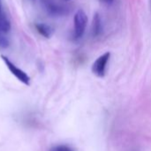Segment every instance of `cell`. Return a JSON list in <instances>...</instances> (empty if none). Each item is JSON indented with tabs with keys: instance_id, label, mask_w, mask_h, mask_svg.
Segmentation results:
<instances>
[{
	"instance_id": "obj_1",
	"label": "cell",
	"mask_w": 151,
	"mask_h": 151,
	"mask_svg": "<svg viewBox=\"0 0 151 151\" xmlns=\"http://www.w3.org/2000/svg\"><path fill=\"white\" fill-rule=\"evenodd\" d=\"M11 21L3 9L0 0V48H7L10 44L9 33L11 31Z\"/></svg>"
},
{
	"instance_id": "obj_2",
	"label": "cell",
	"mask_w": 151,
	"mask_h": 151,
	"mask_svg": "<svg viewBox=\"0 0 151 151\" xmlns=\"http://www.w3.org/2000/svg\"><path fill=\"white\" fill-rule=\"evenodd\" d=\"M74 28H73V38L80 39L82 37L88 24V16L83 10H78L73 19Z\"/></svg>"
},
{
	"instance_id": "obj_3",
	"label": "cell",
	"mask_w": 151,
	"mask_h": 151,
	"mask_svg": "<svg viewBox=\"0 0 151 151\" xmlns=\"http://www.w3.org/2000/svg\"><path fill=\"white\" fill-rule=\"evenodd\" d=\"M1 58H2V60L4 61V64L6 65V67L8 68V69L11 71V73H12L18 80H19L20 82H22L24 85H27V86L30 85V77H29V76H28L25 71H23L22 69H20L19 68H18V67H17L14 63H12L7 57L2 55Z\"/></svg>"
},
{
	"instance_id": "obj_4",
	"label": "cell",
	"mask_w": 151,
	"mask_h": 151,
	"mask_svg": "<svg viewBox=\"0 0 151 151\" xmlns=\"http://www.w3.org/2000/svg\"><path fill=\"white\" fill-rule=\"evenodd\" d=\"M111 57L110 53H105L96 59L92 65V72L98 77H104L105 76V69L107 62Z\"/></svg>"
},
{
	"instance_id": "obj_5",
	"label": "cell",
	"mask_w": 151,
	"mask_h": 151,
	"mask_svg": "<svg viewBox=\"0 0 151 151\" xmlns=\"http://www.w3.org/2000/svg\"><path fill=\"white\" fill-rule=\"evenodd\" d=\"M48 12L51 15L58 16V15H63L65 12H67V9L55 2V0H41Z\"/></svg>"
},
{
	"instance_id": "obj_6",
	"label": "cell",
	"mask_w": 151,
	"mask_h": 151,
	"mask_svg": "<svg viewBox=\"0 0 151 151\" xmlns=\"http://www.w3.org/2000/svg\"><path fill=\"white\" fill-rule=\"evenodd\" d=\"M35 28L37 32L44 36L45 38H50L54 33V29L48 24L45 23H36L35 24Z\"/></svg>"
},
{
	"instance_id": "obj_7",
	"label": "cell",
	"mask_w": 151,
	"mask_h": 151,
	"mask_svg": "<svg viewBox=\"0 0 151 151\" xmlns=\"http://www.w3.org/2000/svg\"><path fill=\"white\" fill-rule=\"evenodd\" d=\"M92 30H93V35H94V36H97L101 35V33H102V30H103L102 20H101V18H100V16H99L98 13H96V14L94 16Z\"/></svg>"
},
{
	"instance_id": "obj_8",
	"label": "cell",
	"mask_w": 151,
	"mask_h": 151,
	"mask_svg": "<svg viewBox=\"0 0 151 151\" xmlns=\"http://www.w3.org/2000/svg\"><path fill=\"white\" fill-rule=\"evenodd\" d=\"M50 151H73V150L65 145H58V146L53 147Z\"/></svg>"
},
{
	"instance_id": "obj_9",
	"label": "cell",
	"mask_w": 151,
	"mask_h": 151,
	"mask_svg": "<svg viewBox=\"0 0 151 151\" xmlns=\"http://www.w3.org/2000/svg\"><path fill=\"white\" fill-rule=\"evenodd\" d=\"M102 1L105 4H111L113 2V0H102Z\"/></svg>"
},
{
	"instance_id": "obj_10",
	"label": "cell",
	"mask_w": 151,
	"mask_h": 151,
	"mask_svg": "<svg viewBox=\"0 0 151 151\" xmlns=\"http://www.w3.org/2000/svg\"><path fill=\"white\" fill-rule=\"evenodd\" d=\"M150 4H151V0H150Z\"/></svg>"
},
{
	"instance_id": "obj_11",
	"label": "cell",
	"mask_w": 151,
	"mask_h": 151,
	"mask_svg": "<svg viewBox=\"0 0 151 151\" xmlns=\"http://www.w3.org/2000/svg\"><path fill=\"white\" fill-rule=\"evenodd\" d=\"M66 1H68V0H66Z\"/></svg>"
}]
</instances>
